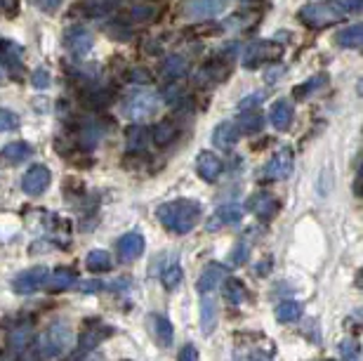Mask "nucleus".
Returning a JSON list of instances; mask_svg holds the SVG:
<instances>
[{"label": "nucleus", "mask_w": 363, "mask_h": 361, "mask_svg": "<svg viewBox=\"0 0 363 361\" xmlns=\"http://www.w3.org/2000/svg\"><path fill=\"white\" fill-rule=\"evenodd\" d=\"M128 81L130 83H149V74H147V71H142V69H133V71H130Z\"/></svg>", "instance_id": "37998d69"}, {"label": "nucleus", "mask_w": 363, "mask_h": 361, "mask_svg": "<svg viewBox=\"0 0 363 361\" xmlns=\"http://www.w3.org/2000/svg\"><path fill=\"white\" fill-rule=\"evenodd\" d=\"M85 265H88L90 272H108L111 270V255H108L106 250H92L88 252V260H85Z\"/></svg>", "instance_id": "c756f323"}, {"label": "nucleus", "mask_w": 363, "mask_h": 361, "mask_svg": "<svg viewBox=\"0 0 363 361\" xmlns=\"http://www.w3.org/2000/svg\"><path fill=\"white\" fill-rule=\"evenodd\" d=\"M217 326V302L213 298V293L201 295V328L203 333L210 335Z\"/></svg>", "instance_id": "4be33fe9"}, {"label": "nucleus", "mask_w": 363, "mask_h": 361, "mask_svg": "<svg viewBox=\"0 0 363 361\" xmlns=\"http://www.w3.org/2000/svg\"><path fill=\"white\" fill-rule=\"evenodd\" d=\"M92 45H94V35L90 28H85V26H71L67 28V33H64V48L76 57L88 55Z\"/></svg>", "instance_id": "6e6552de"}, {"label": "nucleus", "mask_w": 363, "mask_h": 361, "mask_svg": "<svg viewBox=\"0 0 363 361\" xmlns=\"http://www.w3.org/2000/svg\"><path fill=\"white\" fill-rule=\"evenodd\" d=\"M175 135H177L175 123H172V121H161L154 128V133H151V140H154L158 147H165V144H170L172 140H175Z\"/></svg>", "instance_id": "c85d7f7f"}, {"label": "nucleus", "mask_w": 363, "mask_h": 361, "mask_svg": "<svg viewBox=\"0 0 363 361\" xmlns=\"http://www.w3.org/2000/svg\"><path fill=\"white\" fill-rule=\"evenodd\" d=\"M196 170H199V175L206 179V182H215L224 172V163L213 151H201L199 158H196Z\"/></svg>", "instance_id": "ddd939ff"}, {"label": "nucleus", "mask_w": 363, "mask_h": 361, "mask_svg": "<svg viewBox=\"0 0 363 361\" xmlns=\"http://www.w3.org/2000/svg\"><path fill=\"white\" fill-rule=\"evenodd\" d=\"M161 281H163V286L168 288V291H175V288L182 284V267H179L177 260H175V262H170L161 272Z\"/></svg>", "instance_id": "473e14b6"}, {"label": "nucleus", "mask_w": 363, "mask_h": 361, "mask_svg": "<svg viewBox=\"0 0 363 361\" xmlns=\"http://www.w3.org/2000/svg\"><path fill=\"white\" fill-rule=\"evenodd\" d=\"M300 19L311 28H321V26L335 24V21L342 19V14L337 12V7L333 5V0H323V3L304 5L300 10Z\"/></svg>", "instance_id": "39448f33"}, {"label": "nucleus", "mask_w": 363, "mask_h": 361, "mask_svg": "<svg viewBox=\"0 0 363 361\" xmlns=\"http://www.w3.org/2000/svg\"><path fill=\"white\" fill-rule=\"evenodd\" d=\"M50 182H52L50 168H45V165H31V168L24 172V177H21V189H24L28 196H38V194L48 189Z\"/></svg>", "instance_id": "1a4fd4ad"}, {"label": "nucleus", "mask_w": 363, "mask_h": 361, "mask_svg": "<svg viewBox=\"0 0 363 361\" xmlns=\"http://www.w3.org/2000/svg\"><path fill=\"white\" fill-rule=\"evenodd\" d=\"M0 60H3L5 69L10 71V74H17V71L24 67V50H21L19 43L14 40H0Z\"/></svg>", "instance_id": "dca6fc26"}, {"label": "nucleus", "mask_w": 363, "mask_h": 361, "mask_svg": "<svg viewBox=\"0 0 363 361\" xmlns=\"http://www.w3.org/2000/svg\"><path fill=\"white\" fill-rule=\"evenodd\" d=\"M333 5L337 7V12L347 17V14H354V12H361L363 7V0H333Z\"/></svg>", "instance_id": "c9c22d12"}, {"label": "nucleus", "mask_w": 363, "mask_h": 361, "mask_svg": "<svg viewBox=\"0 0 363 361\" xmlns=\"http://www.w3.org/2000/svg\"><path fill=\"white\" fill-rule=\"evenodd\" d=\"M224 298H227V302H231V305H241L245 300V286L234 277L227 279L224 281Z\"/></svg>", "instance_id": "7c9ffc66"}, {"label": "nucleus", "mask_w": 363, "mask_h": 361, "mask_svg": "<svg viewBox=\"0 0 363 361\" xmlns=\"http://www.w3.org/2000/svg\"><path fill=\"white\" fill-rule=\"evenodd\" d=\"M279 201H276L274 194H267V191H259V194H252L248 199V211L252 215H257L259 220H272L276 213H279Z\"/></svg>", "instance_id": "f8f14e48"}, {"label": "nucleus", "mask_w": 363, "mask_h": 361, "mask_svg": "<svg viewBox=\"0 0 363 361\" xmlns=\"http://www.w3.org/2000/svg\"><path fill=\"white\" fill-rule=\"evenodd\" d=\"M248 250H250V245H248V241H236V245L231 248V252H229V262L234 265V267H241L245 260H248Z\"/></svg>", "instance_id": "72a5a7b5"}, {"label": "nucleus", "mask_w": 363, "mask_h": 361, "mask_svg": "<svg viewBox=\"0 0 363 361\" xmlns=\"http://www.w3.org/2000/svg\"><path fill=\"white\" fill-rule=\"evenodd\" d=\"M151 140V133L144 126H130L128 128V149L130 151H142L144 147L149 144Z\"/></svg>", "instance_id": "bb28decb"}, {"label": "nucleus", "mask_w": 363, "mask_h": 361, "mask_svg": "<svg viewBox=\"0 0 363 361\" xmlns=\"http://www.w3.org/2000/svg\"><path fill=\"white\" fill-rule=\"evenodd\" d=\"M149 326H151V335H154V340L161 345V348H170L172 335H175L172 323L165 319L163 314H151L149 316Z\"/></svg>", "instance_id": "a211bd4d"}, {"label": "nucleus", "mask_w": 363, "mask_h": 361, "mask_svg": "<svg viewBox=\"0 0 363 361\" xmlns=\"http://www.w3.org/2000/svg\"><path fill=\"white\" fill-rule=\"evenodd\" d=\"M238 137H241V130H238L236 121H224V123H220V126L215 128L213 142H215V147H220V149H224V151H229V149H234V147H236Z\"/></svg>", "instance_id": "f3484780"}, {"label": "nucleus", "mask_w": 363, "mask_h": 361, "mask_svg": "<svg viewBox=\"0 0 363 361\" xmlns=\"http://www.w3.org/2000/svg\"><path fill=\"white\" fill-rule=\"evenodd\" d=\"M35 5H38L43 12H55L57 7L62 5V0H35Z\"/></svg>", "instance_id": "c03bdc74"}, {"label": "nucleus", "mask_w": 363, "mask_h": 361, "mask_svg": "<svg viewBox=\"0 0 363 361\" xmlns=\"http://www.w3.org/2000/svg\"><path fill=\"white\" fill-rule=\"evenodd\" d=\"M156 218L161 220V225L168 229V232L184 236L201 222L203 208L199 201L177 199V201H168V204L158 206Z\"/></svg>", "instance_id": "f257e3e1"}, {"label": "nucleus", "mask_w": 363, "mask_h": 361, "mask_svg": "<svg viewBox=\"0 0 363 361\" xmlns=\"http://www.w3.org/2000/svg\"><path fill=\"white\" fill-rule=\"evenodd\" d=\"M78 288H81L83 293H97V291H101V281H81V284H78Z\"/></svg>", "instance_id": "79ce46f5"}, {"label": "nucleus", "mask_w": 363, "mask_h": 361, "mask_svg": "<svg viewBox=\"0 0 363 361\" xmlns=\"http://www.w3.org/2000/svg\"><path fill=\"white\" fill-rule=\"evenodd\" d=\"M325 83H328V76H325V74L311 76L309 81H304L302 85H297V88L293 90V97H295V99H304V97L314 95V92H316V90H321Z\"/></svg>", "instance_id": "393cba45"}, {"label": "nucleus", "mask_w": 363, "mask_h": 361, "mask_svg": "<svg viewBox=\"0 0 363 361\" xmlns=\"http://www.w3.org/2000/svg\"><path fill=\"white\" fill-rule=\"evenodd\" d=\"M335 43H337L340 48H352V50L361 48V43H363V24H352V26H347L345 31H340V33H337Z\"/></svg>", "instance_id": "5701e85b"}, {"label": "nucleus", "mask_w": 363, "mask_h": 361, "mask_svg": "<svg viewBox=\"0 0 363 361\" xmlns=\"http://www.w3.org/2000/svg\"><path fill=\"white\" fill-rule=\"evenodd\" d=\"M236 126H238V130L241 133H245V135H252V133H257V130H262V126H264V118L259 116V113H243L241 118L236 121Z\"/></svg>", "instance_id": "2f4dec72"}, {"label": "nucleus", "mask_w": 363, "mask_h": 361, "mask_svg": "<svg viewBox=\"0 0 363 361\" xmlns=\"http://www.w3.org/2000/svg\"><path fill=\"white\" fill-rule=\"evenodd\" d=\"M144 245H147V241H144L140 229H133V232L123 234L118 239V260L121 262H135L137 257H142Z\"/></svg>", "instance_id": "9d476101"}, {"label": "nucleus", "mask_w": 363, "mask_h": 361, "mask_svg": "<svg viewBox=\"0 0 363 361\" xmlns=\"http://www.w3.org/2000/svg\"><path fill=\"white\" fill-rule=\"evenodd\" d=\"M48 274L50 272L45 270V267H33V270L21 272L12 279V291L19 293V295H31L35 291H40L48 281Z\"/></svg>", "instance_id": "0eeeda50"}, {"label": "nucleus", "mask_w": 363, "mask_h": 361, "mask_svg": "<svg viewBox=\"0 0 363 361\" xmlns=\"http://www.w3.org/2000/svg\"><path fill=\"white\" fill-rule=\"evenodd\" d=\"M283 57V45L274 40H255L250 43L248 48H245L243 52V67L245 69H257L262 67V64H269V62H276Z\"/></svg>", "instance_id": "7ed1b4c3"}, {"label": "nucleus", "mask_w": 363, "mask_h": 361, "mask_svg": "<svg viewBox=\"0 0 363 361\" xmlns=\"http://www.w3.org/2000/svg\"><path fill=\"white\" fill-rule=\"evenodd\" d=\"M222 279H224V267L222 265H208L206 270L201 272L196 288H199L201 295L213 293V291H217V286L222 284Z\"/></svg>", "instance_id": "412c9836"}, {"label": "nucleus", "mask_w": 363, "mask_h": 361, "mask_svg": "<svg viewBox=\"0 0 363 361\" xmlns=\"http://www.w3.org/2000/svg\"><path fill=\"white\" fill-rule=\"evenodd\" d=\"M241 220H243V211H241V208H238L236 204H227V206L217 208L213 218L208 220L206 229H208V232H217V229H222V227L238 225Z\"/></svg>", "instance_id": "4468645a"}, {"label": "nucleus", "mask_w": 363, "mask_h": 361, "mask_svg": "<svg viewBox=\"0 0 363 361\" xmlns=\"http://www.w3.org/2000/svg\"><path fill=\"white\" fill-rule=\"evenodd\" d=\"M151 14H154V7L151 5H135L133 7V19H137V21H147Z\"/></svg>", "instance_id": "ea45409f"}, {"label": "nucleus", "mask_w": 363, "mask_h": 361, "mask_svg": "<svg viewBox=\"0 0 363 361\" xmlns=\"http://www.w3.org/2000/svg\"><path fill=\"white\" fill-rule=\"evenodd\" d=\"M325 361H335V359H325Z\"/></svg>", "instance_id": "de8ad7c7"}, {"label": "nucleus", "mask_w": 363, "mask_h": 361, "mask_svg": "<svg viewBox=\"0 0 363 361\" xmlns=\"http://www.w3.org/2000/svg\"><path fill=\"white\" fill-rule=\"evenodd\" d=\"M259 99H262V92H255V95H250V97H245L243 102H241V109H255V106L259 104Z\"/></svg>", "instance_id": "a18cd8bd"}, {"label": "nucleus", "mask_w": 363, "mask_h": 361, "mask_svg": "<svg viewBox=\"0 0 363 361\" xmlns=\"http://www.w3.org/2000/svg\"><path fill=\"white\" fill-rule=\"evenodd\" d=\"M293 118H295L293 102H288V99H279V102H274L272 111H269V121L276 130H288L290 126H293Z\"/></svg>", "instance_id": "6ab92c4d"}, {"label": "nucleus", "mask_w": 363, "mask_h": 361, "mask_svg": "<svg viewBox=\"0 0 363 361\" xmlns=\"http://www.w3.org/2000/svg\"><path fill=\"white\" fill-rule=\"evenodd\" d=\"M186 71H189V64L182 55H170L163 64V74L168 76L170 81H179V78H184Z\"/></svg>", "instance_id": "b1692460"}, {"label": "nucleus", "mask_w": 363, "mask_h": 361, "mask_svg": "<svg viewBox=\"0 0 363 361\" xmlns=\"http://www.w3.org/2000/svg\"><path fill=\"white\" fill-rule=\"evenodd\" d=\"M229 7V0H189L186 3V17L189 19H208L217 17Z\"/></svg>", "instance_id": "9b49d317"}, {"label": "nucleus", "mask_w": 363, "mask_h": 361, "mask_svg": "<svg viewBox=\"0 0 363 361\" xmlns=\"http://www.w3.org/2000/svg\"><path fill=\"white\" fill-rule=\"evenodd\" d=\"M31 83L35 90H48L50 88V71L48 69H35L33 76H31Z\"/></svg>", "instance_id": "e433bc0d"}, {"label": "nucleus", "mask_w": 363, "mask_h": 361, "mask_svg": "<svg viewBox=\"0 0 363 361\" xmlns=\"http://www.w3.org/2000/svg\"><path fill=\"white\" fill-rule=\"evenodd\" d=\"M340 352H342L345 361H357L359 359V343L357 340H345L340 345Z\"/></svg>", "instance_id": "4c0bfd02"}, {"label": "nucleus", "mask_w": 363, "mask_h": 361, "mask_svg": "<svg viewBox=\"0 0 363 361\" xmlns=\"http://www.w3.org/2000/svg\"><path fill=\"white\" fill-rule=\"evenodd\" d=\"M295 154L290 147H281L262 168V179H288L293 175Z\"/></svg>", "instance_id": "423d86ee"}, {"label": "nucleus", "mask_w": 363, "mask_h": 361, "mask_svg": "<svg viewBox=\"0 0 363 361\" xmlns=\"http://www.w3.org/2000/svg\"><path fill=\"white\" fill-rule=\"evenodd\" d=\"M33 343V326L31 323H26V326H17L10 333V348L14 352H21L26 348V345Z\"/></svg>", "instance_id": "cd10ccee"}, {"label": "nucleus", "mask_w": 363, "mask_h": 361, "mask_svg": "<svg viewBox=\"0 0 363 361\" xmlns=\"http://www.w3.org/2000/svg\"><path fill=\"white\" fill-rule=\"evenodd\" d=\"M302 316V305L297 300H286L276 307V319L281 323H293Z\"/></svg>", "instance_id": "a878e982"}, {"label": "nucleus", "mask_w": 363, "mask_h": 361, "mask_svg": "<svg viewBox=\"0 0 363 361\" xmlns=\"http://www.w3.org/2000/svg\"><path fill=\"white\" fill-rule=\"evenodd\" d=\"M74 343V331H71L67 323L62 321H55L50 323L43 333V340H40V355L48 357V359H55V357H62L64 352L71 348Z\"/></svg>", "instance_id": "f03ea898"}, {"label": "nucleus", "mask_w": 363, "mask_h": 361, "mask_svg": "<svg viewBox=\"0 0 363 361\" xmlns=\"http://www.w3.org/2000/svg\"><path fill=\"white\" fill-rule=\"evenodd\" d=\"M158 109H161V97L154 95L149 90H140L135 95L128 97L125 102V113L133 121H147V118H154Z\"/></svg>", "instance_id": "20e7f679"}, {"label": "nucleus", "mask_w": 363, "mask_h": 361, "mask_svg": "<svg viewBox=\"0 0 363 361\" xmlns=\"http://www.w3.org/2000/svg\"><path fill=\"white\" fill-rule=\"evenodd\" d=\"M236 361H262L259 357H238Z\"/></svg>", "instance_id": "49530a36"}, {"label": "nucleus", "mask_w": 363, "mask_h": 361, "mask_svg": "<svg viewBox=\"0 0 363 361\" xmlns=\"http://www.w3.org/2000/svg\"><path fill=\"white\" fill-rule=\"evenodd\" d=\"M19 128V116L10 109H0V133H10Z\"/></svg>", "instance_id": "f704fd0d"}, {"label": "nucleus", "mask_w": 363, "mask_h": 361, "mask_svg": "<svg viewBox=\"0 0 363 361\" xmlns=\"http://www.w3.org/2000/svg\"><path fill=\"white\" fill-rule=\"evenodd\" d=\"M76 284H78V274H76V270H71V267H60V270H55L52 274H48V281H45V286L52 293L67 291V288L76 286Z\"/></svg>", "instance_id": "aec40b11"}, {"label": "nucleus", "mask_w": 363, "mask_h": 361, "mask_svg": "<svg viewBox=\"0 0 363 361\" xmlns=\"http://www.w3.org/2000/svg\"><path fill=\"white\" fill-rule=\"evenodd\" d=\"M177 361H199V350H196L194 345H184V348L179 350Z\"/></svg>", "instance_id": "a19ab883"}, {"label": "nucleus", "mask_w": 363, "mask_h": 361, "mask_svg": "<svg viewBox=\"0 0 363 361\" xmlns=\"http://www.w3.org/2000/svg\"><path fill=\"white\" fill-rule=\"evenodd\" d=\"M31 154H33V149L28 142H10L0 149V163L12 168V165H19V163H24L26 158H31Z\"/></svg>", "instance_id": "2eb2a0df"}, {"label": "nucleus", "mask_w": 363, "mask_h": 361, "mask_svg": "<svg viewBox=\"0 0 363 361\" xmlns=\"http://www.w3.org/2000/svg\"><path fill=\"white\" fill-rule=\"evenodd\" d=\"M19 361H43V355H40V348L38 345H26L24 350H21V359Z\"/></svg>", "instance_id": "58836bf2"}]
</instances>
